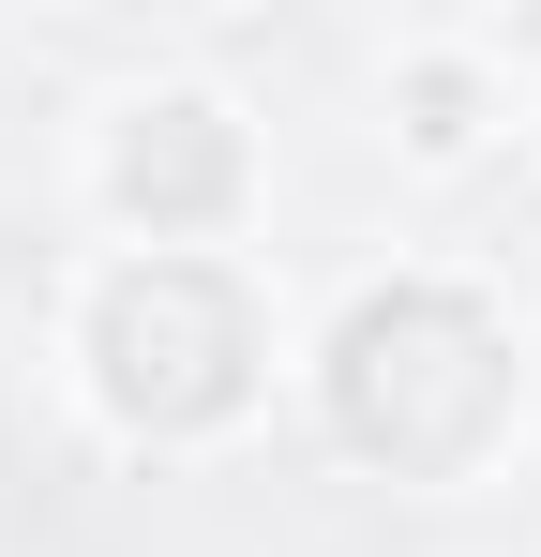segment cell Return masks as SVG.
<instances>
[{
  "label": "cell",
  "instance_id": "cell-1",
  "mask_svg": "<svg viewBox=\"0 0 541 557\" xmlns=\"http://www.w3.org/2000/svg\"><path fill=\"white\" fill-rule=\"evenodd\" d=\"M316 407H331V437L361 467H391V482H466V467L512 437V407H527V347H512V317L481 301V286H361L347 317H331V347H316Z\"/></svg>",
  "mask_w": 541,
  "mask_h": 557
},
{
  "label": "cell",
  "instance_id": "cell-3",
  "mask_svg": "<svg viewBox=\"0 0 541 557\" xmlns=\"http://www.w3.org/2000/svg\"><path fill=\"white\" fill-rule=\"evenodd\" d=\"M241 182H256V151H241L226 91H136L105 121V211L136 226V257H211Z\"/></svg>",
  "mask_w": 541,
  "mask_h": 557
},
{
  "label": "cell",
  "instance_id": "cell-4",
  "mask_svg": "<svg viewBox=\"0 0 541 557\" xmlns=\"http://www.w3.org/2000/svg\"><path fill=\"white\" fill-rule=\"evenodd\" d=\"M391 106H406V151H422V166H466V151H481V121H496V91H481V61H466V46H406Z\"/></svg>",
  "mask_w": 541,
  "mask_h": 557
},
{
  "label": "cell",
  "instance_id": "cell-2",
  "mask_svg": "<svg viewBox=\"0 0 541 557\" xmlns=\"http://www.w3.org/2000/svg\"><path fill=\"white\" fill-rule=\"evenodd\" d=\"M76 376L121 437H226L270 376V317L226 257H121L76 317Z\"/></svg>",
  "mask_w": 541,
  "mask_h": 557
}]
</instances>
